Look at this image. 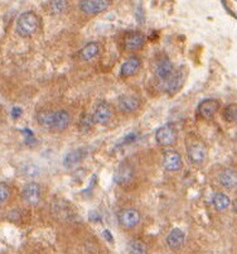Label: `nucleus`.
<instances>
[{
  "mask_svg": "<svg viewBox=\"0 0 237 254\" xmlns=\"http://www.w3.org/2000/svg\"><path fill=\"white\" fill-rule=\"evenodd\" d=\"M41 27V20L34 11H24L18 17L15 23V32L19 37L28 38L36 34Z\"/></svg>",
  "mask_w": 237,
  "mask_h": 254,
  "instance_id": "nucleus-1",
  "label": "nucleus"
},
{
  "mask_svg": "<svg viewBox=\"0 0 237 254\" xmlns=\"http://www.w3.org/2000/svg\"><path fill=\"white\" fill-rule=\"evenodd\" d=\"M178 139V131L174 124L167 123L155 130V140L160 147H172Z\"/></svg>",
  "mask_w": 237,
  "mask_h": 254,
  "instance_id": "nucleus-2",
  "label": "nucleus"
},
{
  "mask_svg": "<svg viewBox=\"0 0 237 254\" xmlns=\"http://www.w3.org/2000/svg\"><path fill=\"white\" fill-rule=\"evenodd\" d=\"M207 147L202 140H192L187 145V156L193 165H202L207 158Z\"/></svg>",
  "mask_w": 237,
  "mask_h": 254,
  "instance_id": "nucleus-3",
  "label": "nucleus"
},
{
  "mask_svg": "<svg viewBox=\"0 0 237 254\" xmlns=\"http://www.w3.org/2000/svg\"><path fill=\"white\" fill-rule=\"evenodd\" d=\"M117 220L123 228L125 229H133L142 220V215L135 207H125L121 209L117 214Z\"/></svg>",
  "mask_w": 237,
  "mask_h": 254,
  "instance_id": "nucleus-4",
  "label": "nucleus"
},
{
  "mask_svg": "<svg viewBox=\"0 0 237 254\" xmlns=\"http://www.w3.org/2000/svg\"><path fill=\"white\" fill-rule=\"evenodd\" d=\"M110 4L111 0H81L78 6L86 15H96L109 9Z\"/></svg>",
  "mask_w": 237,
  "mask_h": 254,
  "instance_id": "nucleus-5",
  "label": "nucleus"
},
{
  "mask_svg": "<svg viewBox=\"0 0 237 254\" xmlns=\"http://www.w3.org/2000/svg\"><path fill=\"white\" fill-rule=\"evenodd\" d=\"M134 180V167L128 162L124 161L119 165L114 173V181L119 186H128Z\"/></svg>",
  "mask_w": 237,
  "mask_h": 254,
  "instance_id": "nucleus-6",
  "label": "nucleus"
},
{
  "mask_svg": "<svg viewBox=\"0 0 237 254\" xmlns=\"http://www.w3.org/2000/svg\"><path fill=\"white\" fill-rule=\"evenodd\" d=\"M174 71H176V68H174L173 62L170 61L169 59H167V57H163V59H160L159 61L156 62L155 76L158 78V81L162 85L165 84L173 76Z\"/></svg>",
  "mask_w": 237,
  "mask_h": 254,
  "instance_id": "nucleus-7",
  "label": "nucleus"
},
{
  "mask_svg": "<svg viewBox=\"0 0 237 254\" xmlns=\"http://www.w3.org/2000/svg\"><path fill=\"white\" fill-rule=\"evenodd\" d=\"M112 114H114L112 113V108L107 101H100L96 105L94 113H92L95 123L100 124V126H106V124H109L110 120L112 119Z\"/></svg>",
  "mask_w": 237,
  "mask_h": 254,
  "instance_id": "nucleus-8",
  "label": "nucleus"
},
{
  "mask_svg": "<svg viewBox=\"0 0 237 254\" xmlns=\"http://www.w3.org/2000/svg\"><path fill=\"white\" fill-rule=\"evenodd\" d=\"M22 196L24 198V201L29 205H37L41 201V196H42V189L41 185L37 182H28L23 187Z\"/></svg>",
  "mask_w": 237,
  "mask_h": 254,
  "instance_id": "nucleus-9",
  "label": "nucleus"
},
{
  "mask_svg": "<svg viewBox=\"0 0 237 254\" xmlns=\"http://www.w3.org/2000/svg\"><path fill=\"white\" fill-rule=\"evenodd\" d=\"M183 166L182 156L174 149H167L163 153V167L169 172H177Z\"/></svg>",
  "mask_w": 237,
  "mask_h": 254,
  "instance_id": "nucleus-10",
  "label": "nucleus"
},
{
  "mask_svg": "<svg viewBox=\"0 0 237 254\" xmlns=\"http://www.w3.org/2000/svg\"><path fill=\"white\" fill-rule=\"evenodd\" d=\"M220 109V103L216 99H204L198 105V114L203 119H212Z\"/></svg>",
  "mask_w": 237,
  "mask_h": 254,
  "instance_id": "nucleus-11",
  "label": "nucleus"
},
{
  "mask_svg": "<svg viewBox=\"0 0 237 254\" xmlns=\"http://www.w3.org/2000/svg\"><path fill=\"white\" fill-rule=\"evenodd\" d=\"M117 108L121 113H125V114L135 113L137 110H139L140 100L133 95L120 96L119 100H117Z\"/></svg>",
  "mask_w": 237,
  "mask_h": 254,
  "instance_id": "nucleus-12",
  "label": "nucleus"
},
{
  "mask_svg": "<svg viewBox=\"0 0 237 254\" xmlns=\"http://www.w3.org/2000/svg\"><path fill=\"white\" fill-rule=\"evenodd\" d=\"M218 181L223 189L227 190H234L237 187V170L235 168H225L221 171L220 176H218Z\"/></svg>",
  "mask_w": 237,
  "mask_h": 254,
  "instance_id": "nucleus-13",
  "label": "nucleus"
},
{
  "mask_svg": "<svg viewBox=\"0 0 237 254\" xmlns=\"http://www.w3.org/2000/svg\"><path fill=\"white\" fill-rule=\"evenodd\" d=\"M71 123V114L67 110L61 109L53 112V122H52V130L62 131L66 130Z\"/></svg>",
  "mask_w": 237,
  "mask_h": 254,
  "instance_id": "nucleus-14",
  "label": "nucleus"
},
{
  "mask_svg": "<svg viewBox=\"0 0 237 254\" xmlns=\"http://www.w3.org/2000/svg\"><path fill=\"white\" fill-rule=\"evenodd\" d=\"M142 67V61L138 56H130L120 67V76L121 77H131L137 75L138 71Z\"/></svg>",
  "mask_w": 237,
  "mask_h": 254,
  "instance_id": "nucleus-15",
  "label": "nucleus"
},
{
  "mask_svg": "<svg viewBox=\"0 0 237 254\" xmlns=\"http://www.w3.org/2000/svg\"><path fill=\"white\" fill-rule=\"evenodd\" d=\"M184 82V75H183V68H178V70L174 71L173 76L168 80L165 84H163L162 86L164 87L165 91L169 94V95H173L177 91H179V89L182 87Z\"/></svg>",
  "mask_w": 237,
  "mask_h": 254,
  "instance_id": "nucleus-16",
  "label": "nucleus"
},
{
  "mask_svg": "<svg viewBox=\"0 0 237 254\" xmlns=\"http://www.w3.org/2000/svg\"><path fill=\"white\" fill-rule=\"evenodd\" d=\"M100 52L101 43L94 41V42H89L87 45H85L84 47H82V50L78 53V57H80V60H82V61L89 62L91 61V60L95 59V57H97Z\"/></svg>",
  "mask_w": 237,
  "mask_h": 254,
  "instance_id": "nucleus-17",
  "label": "nucleus"
},
{
  "mask_svg": "<svg viewBox=\"0 0 237 254\" xmlns=\"http://www.w3.org/2000/svg\"><path fill=\"white\" fill-rule=\"evenodd\" d=\"M167 246L169 247L170 249H179L186 242V234L182 229L179 228H174L169 232V234L167 235Z\"/></svg>",
  "mask_w": 237,
  "mask_h": 254,
  "instance_id": "nucleus-18",
  "label": "nucleus"
},
{
  "mask_svg": "<svg viewBox=\"0 0 237 254\" xmlns=\"http://www.w3.org/2000/svg\"><path fill=\"white\" fill-rule=\"evenodd\" d=\"M145 43V36L142 33H131L124 39V47L126 51H138Z\"/></svg>",
  "mask_w": 237,
  "mask_h": 254,
  "instance_id": "nucleus-19",
  "label": "nucleus"
},
{
  "mask_svg": "<svg viewBox=\"0 0 237 254\" xmlns=\"http://www.w3.org/2000/svg\"><path fill=\"white\" fill-rule=\"evenodd\" d=\"M87 152L85 148H77V149H73V151L68 152L63 158V166L67 168L71 167H75L76 165L81 162L82 159L86 157Z\"/></svg>",
  "mask_w": 237,
  "mask_h": 254,
  "instance_id": "nucleus-20",
  "label": "nucleus"
},
{
  "mask_svg": "<svg viewBox=\"0 0 237 254\" xmlns=\"http://www.w3.org/2000/svg\"><path fill=\"white\" fill-rule=\"evenodd\" d=\"M212 204L217 211H225V210L229 209L230 205H231V198H230L229 195H226V193L216 192L215 195H213Z\"/></svg>",
  "mask_w": 237,
  "mask_h": 254,
  "instance_id": "nucleus-21",
  "label": "nucleus"
},
{
  "mask_svg": "<svg viewBox=\"0 0 237 254\" xmlns=\"http://www.w3.org/2000/svg\"><path fill=\"white\" fill-rule=\"evenodd\" d=\"M128 253L129 254H146L148 253V247L146 244L139 239H133L128 243Z\"/></svg>",
  "mask_w": 237,
  "mask_h": 254,
  "instance_id": "nucleus-22",
  "label": "nucleus"
},
{
  "mask_svg": "<svg viewBox=\"0 0 237 254\" xmlns=\"http://www.w3.org/2000/svg\"><path fill=\"white\" fill-rule=\"evenodd\" d=\"M39 126H42L43 128L49 129L52 130V122H53V112H49V110H45V112H41L37 117Z\"/></svg>",
  "mask_w": 237,
  "mask_h": 254,
  "instance_id": "nucleus-23",
  "label": "nucleus"
},
{
  "mask_svg": "<svg viewBox=\"0 0 237 254\" xmlns=\"http://www.w3.org/2000/svg\"><path fill=\"white\" fill-rule=\"evenodd\" d=\"M67 0H50L49 1V10L52 14L58 15L62 14L67 9Z\"/></svg>",
  "mask_w": 237,
  "mask_h": 254,
  "instance_id": "nucleus-24",
  "label": "nucleus"
},
{
  "mask_svg": "<svg viewBox=\"0 0 237 254\" xmlns=\"http://www.w3.org/2000/svg\"><path fill=\"white\" fill-rule=\"evenodd\" d=\"M95 120H94V115L92 114H84L80 119V124H78V128L81 131H89L91 130L92 127H94Z\"/></svg>",
  "mask_w": 237,
  "mask_h": 254,
  "instance_id": "nucleus-25",
  "label": "nucleus"
},
{
  "mask_svg": "<svg viewBox=\"0 0 237 254\" xmlns=\"http://www.w3.org/2000/svg\"><path fill=\"white\" fill-rule=\"evenodd\" d=\"M223 118L227 122H235L237 119V105H235V104L227 105L225 110H223Z\"/></svg>",
  "mask_w": 237,
  "mask_h": 254,
  "instance_id": "nucleus-26",
  "label": "nucleus"
},
{
  "mask_svg": "<svg viewBox=\"0 0 237 254\" xmlns=\"http://www.w3.org/2000/svg\"><path fill=\"white\" fill-rule=\"evenodd\" d=\"M10 187L5 182H1L0 184V202L1 204H5L8 201V198L10 197Z\"/></svg>",
  "mask_w": 237,
  "mask_h": 254,
  "instance_id": "nucleus-27",
  "label": "nucleus"
},
{
  "mask_svg": "<svg viewBox=\"0 0 237 254\" xmlns=\"http://www.w3.org/2000/svg\"><path fill=\"white\" fill-rule=\"evenodd\" d=\"M22 113H23V110L20 109L19 106H14V108H11L10 114H11V117L14 118V119H18V118L22 115Z\"/></svg>",
  "mask_w": 237,
  "mask_h": 254,
  "instance_id": "nucleus-28",
  "label": "nucleus"
},
{
  "mask_svg": "<svg viewBox=\"0 0 237 254\" xmlns=\"http://www.w3.org/2000/svg\"><path fill=\"white\" fill-rule=\"evenodd\" d=\"M102 237L109 242V243H114V237H112L111 233L109 230H103L102 232Z\"/></svg>",
  "mask_w": 237,
  "mask_h": 254,
  "instance_id": "nucleus-29",
  "label": "nucleus"
},
{
  "mask_svg": "<svg viewBox=\"0 0 237 254\" xmlns=\"http://www.w3.org/2000/svg\"><path fill=\"white\" fill-rule=\"evenodd\" d=\"M234 209H235V211H236V214H237V196H236V198L234 200Z\"/></svg>",
  "mask_w": 237,
  "mask_h": 254,
  "instance_id": "nucleus-30",
  "label": "nucleus"
}]
</instances>
